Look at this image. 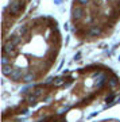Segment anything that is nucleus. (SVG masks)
I'll use <instances>...</instances> for the list:
<instances>
[{
    "label": "nucleus",
    "instance_id": "obj_12",
    "mask_svg": "<svg viewBox=\"0 0 120 122\" xmlns=\"http://www.w3.org/2000/svg\"><path fill=\"white\" fill-rule=\"evenodd\" d=\"M19 34H20V35H26L27 34V27L26 26H22L20 29H19Z\"/></svg>",
    "mask_w": 120,
    "mask_h": 122
},
{
    "label": "nucleus",
    "instance_id": "obj_3",
    "mask_svg": "<svg viewBox=\"0 0 120 122\" xmlns=\"http://www.w3.org/2000/svg\"><path fill=\"white\" fill-rule=\"evenodd\" d=\"M20 8H22V4H20V3H18V1H15V3L11 4L9 11H11V14H18L19 11H20Z\"/></svg>",
    "mask_w": 120,
    "mask_h": 122
},
{
    "label": "nucleus",
    "instance_id": "obj_17",
    "mask_svg": "<svg viewBox=\"0 0 120 122\" xmlns=\"http://www.w3.org/2000/svg\"><path fill=\"white\" fill-rule=\"evenodd\" d=\"M80 57H81V53H77V54L74 56V58H76V60H80Z\"/></svg>",
    "mask_w": 120,
    "mask_h": 122
},
{
    "label": "nucleus",
    "instance_id": "obj_10",
    "mask_svg": "<svg viewBox=\"0 0 120 122\" xmlns=\"http://www.w3.org/2000/svg\"><path fill=\"white\" fill-rule=\"evenodd\" d=\"M105 80H107V79H105V76H104V75H100V79H99V83H97V87H99V88L103 87V84L105 83Z\"/></svg>",
    "mask_w": 120,
    "mask_h": 122
},
{
    "label": "nucleus",
    "instance_id": "obj_7",
    "mask_svg": "<svg viewBox=\"0 0 120 122\" xmlns=\"http://www.w3.org/2000/svg\"><path fill=\"white\" fill-rule=\"evenodd\" d=\"M37 99H38V96L35 95V94H31V95L27 96V102H28L30 105H34L35 102H37Z\"/></svg>",
    "mask_w": 120,
    "mask_h": 122
},
{
    "label": "nucleus",
    "instance_id": "obj_8",
    "mask_svg": "<svg viewBox=\"0 0 120 122\" xmlns=\"http://www.w3.org/2000/svg\"><path fill=\"white\" fill-rule=\"evenodd\" d=\"M9 41H12V44L15 45V46H16V45H19L22 42V38L20 37H19V35H12V37H11V39H9Z\"/></svg>",
    "mask_w": 120,
    "mask_h": 122
},
{
    "label": "nucleus",
    "instance_id": "obj_2",
    "mask_svg": "<svg viewBox=\"0 0 120 122\" xmlns=\"http://www.w3.org/2000/svg\"><path fill=\"white\" fill-rule=\"evenodd\" d=\"M9 79H11V80H15V81H18V80L23 79V72H22V69L15 68V69L12 71V73L9 75Z\"/></svg>",
    "mask_w": 120,
    "mask_h": 122
},
{
    "label": "nucleus",
    "instance_id": "obj_9",
    "mask_svg": "<svg viewBox=\"0 0 120 122\" xmlns=\"http://www.w3.org/2000/svg\"><path fill=\"white\" fill-rule=\"evenodd\" d=\"M34 79H35V76L32 73H27V75H24V76H23V81L28 83V81H32Z\"/></svg>",
    "mask_w": 120,
    "mask_h": 122
},
{
    "label": "nucleus",
    "instance_id": "obj_16",
    "mask_svg": "<svg viewBox=\"0 0 120 122\" xmlns=\"http://www.w3.org/2000/svg\"><path fill=\"white\" fill-rule=\"evenodd\" d=\"M78 1H80V4H88V3H89V0H78Z\"/></svg>",
    "mask_w": 120,
    "mask_h": 122
},
{
    "label": "nucleus",
    "instance_id": "obj_4",
    "mask_svg": "<svg viewBox=\"0 0 120 122\" xmlns=\"http://www.w3.org/2000/svg\"><path fill=\"white\" fill-rule=\"evenodd\" d=\"M14 49H15V45L12 44V41L5 42V44H4V48H3V53H4V54H7L9 50H14Z\"/></svg>",
    "mask_w": 120,
    "mask_h": 122
},
{
    "label": "nucleus",
    "instance_id": "obj_1",
    "mask_svg": "<svg viewBox=\"0 0 120 122\" xmlns=\"http://www.w3.org/2000/svg\"><path fill=\"white\" fill-rule=\"evenodd\" d=\"M72 16H73L74 20L81 19V18L84 16V8H82L81 5H76V7H73V10H72Z\"/></svg>",
    "mask_w": 120,
    "mask_h": 122
},
{
    "label": "nucleus",
    "instance_id": "obj_6",
    "mask_svg": "<svg viewBox=\"0 0 120 122\" xmlns=\"http://www.w3.org/2000/svg\"><path fill=\"white\" fill-rule=\"evenodd\" d=\"M14 68L11 66V64H8V65H3V73L5 75V76H9V75L12 73Z\"/></svg>",
    "mask_w": 120,
    "mask_h": 122
},
{
    "label": "nucleus",
    "instance_id": "obj_11",
    "mask_svg": "<svg viewBox=\"0 0 120 122\" xmlns=\"http://www.w3.org/2000/svg\"><path fill=\"white\" fill-rule=\"evenodd\" d=\"M1 64H3V65H8L9 64V60H8V56H7V54L3 56V58H1Z\"/></svg>",
    "mask_w": 120,
    "mask_h": 122
},
{
    "label": "nucleus",
    "instance_id": "obj_5",
    "mask_svg": "<svg viewBox=\"0 0 120 122\" xmlns=\"http://www.w3.org/2000/svg\"><path fill=\"white\" fill-rule=\"evenodd\" d=\"M89 34H90V35H93V37H97V35L101 34V29H100L99 26H93L92 29H90Z\"/></svg>",
    "mask_w": 120,
    "mask_h": 122
},
{
    "label": "nucleus",
    "instance_id": "obj_15",
    "mask_svg": "<svg viewBox=\"0 0 120 122\" xmlns=\"http://www.w3.org/2000/svg\"><path fill=\"white\" fill-rule=\"evenodd\" d=\"M34 94H35L37 96H41V95H42V88H41V87H38L37 90H35V92H34Z\"/></svg>",
    "mask_w": 120,
    "mask_h": 122
},
{
    "label": "nucleus",
    "instance_id": "obj_13",
    "mask_svg": "<svg viewBox=\"0 0 120 122\" xmlns=\"http://www.w3.org/2000/svg\"><path fill=\"white\" fill-rule=\"evenodd\" d=\"M64 84V80L61 77H58V79H55V81H54V86H57V87H60V86H62Z\"/></svg>",
    "mask_w": 120,
    "mask_h": 122
},
{
    "label": "nucleus",
    "instance_id": "obj_14",
    "mask_svg": "<svg viewBox=\"0 0 120 122\" xmlns=\"http://www.w3.org/2000/svg\"><path fill=\"white\" fill-rule=\"evenodd\" d=\"M116 86H117V80H116L115 77H113V79H111V80H109V87H112V88H113V87H116Z\"/></svg>",
    "mask_w": 120,
    "mask_h": 122
}]
</instances>
